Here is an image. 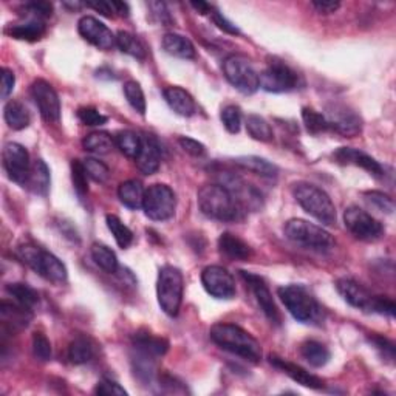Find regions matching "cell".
<instances>
[{"mask_svg":"<svg viewBox=\"0 0 396 396\" xmlns=\"http://www.w3.org/2000/svg\"><path fill=\"white\" fill-rule=\"evenodd\" d=\"M210 339L230 353L240 356L252 364H259L262 359V347L256 338L234 323H215L210 328Z\"/></svg>","mask_w":396,"mask_h":396,"instance_id":"6da1fadb","label":"cell"},{"mask_svg":"<svg viewBox=\"0 0 396 396\" xmlns=\"http://www.w3.org/2000/svg\"><path fill=\"white\" fill-rule=\"evenodd\" d=\"M201 214L218 222H237L243 217V208L232 193L220 184H205L197 196Z\"/></svg>","mask_w":396,"mask_h":396,"instance_id":"7a4b0ae2","label":"cell"},{"mask_svg":"<svg viewBox=\"0 0 396 396\" xmlns=\"http://www.w3.org/2000/svg\"><path fill=\"white\" fill-rule=\"evenodd\" d=\"M293 196L305 213L319 220L321 223L327 226L336 223V206L323 189L311 183L299 181L293 186Z\"/></svg>","mask_w":396,"mask_h":396,"instance_id":"3957f363","label":"cell"},{"mask_svg":"<svg viewBox=\"0 0 396 396\" xmlns=\"http://www.w3.org/2000/svg\"><path fill=\"white\" fill-rule=\"evenodd\" d=\"M17 256L34 272H38L41 277L53 282V284H64L68 277V271L64 263L55 254L42 250L39 246L22 245L17 248Z\"/></svg>","mask_w":396,"mask_h":396,"instance_id":"277c9868","label":"cell"},{"mask_svg":"<svg viewBox=\"0 0 396 396\" xmlns=\"http://www.w3.org/2000/svg\"><path fill=\"white\" fill-rule=\"evenodd\" d=\"M280 301L293 318L302 323H314L322 319V306L301 285H287L279 288Z\"/></svg>","mask_w":396,"mask_h":396,"instance_id":"5b68a950","label":"cell"},{"mask_svg":"<svg viewBox=\"0 0 396 396\" xmlns=\"http://www.w3.org/2000/svg\"><path fill=\"white\" fill-rule=\"evenodd\" d=\"M184 291V280L178 268L166 265L160 269L156 280V297L161 310L175 318L180 313Z\"/></svg>","mask_w":396,"mask_h":396,"instance_id":"8992f818","label":"cell"},{"mask_svg":"<svg viewBox=\"0 0 396 396\" xmlns=\"http://www.w3.org/2000/svg\"><path fill=\"white\" fill-rule=\"evenodd\" d=\"M285 235L291 242L313 251L327 252L334 248V239L328 231L302 218H293L287 222Z\"/></svg>","mask_w":396,"mask_h":396,"instance_id":"52a82bcc","label":"cell"},{"mask_svg":"<svg viewBox=\"0 0 396 396\" xmlns=\"http://www.w3.org/2000/svg\"><path fill=\"white\" fill-rule=\"evenodd\" d=\"M223 73L228 82L243 95H254L259 90V73L248 58L242 55L228 56L223 63Z\"/></svg>","mask_w":396,"mask_h":396,"instance_id":"ba28073f","label":"cell"},{"mask_svg":"<svg viewBox=\"0 0 396 396\" xmlns=\"http://www.w3.org/2000/svg\"><path fill=\"white\" fill-rule=\"evenodd\" d=\"M175 208H177V196L167 184L155 183L146 189L143 209L151 220L155 222L169 220L175 214Z\"/></svg>","mask_w":396,"mask_h":396,"instance_id":"9c48e42d","label":"cell"},{"mask_svg":"<svg viewBox=\"0 0 396 396\" xmlns=\"http://www.w3.org/2000/svg\"><path fill=\"white\" fill-rule=\"evenodd\" d=\"M344 223L347 230L353 234L356 239L364 242H375L381 239L384 232L382 225L372 217L367 210L358 206H350L344 213Z\"/></svg>","mask_w":396,"mask_h":396,"instance_id":"30bf717a","label":"cell"},{"mask_svg":"<svg viewBox=\"0 0 396 396\" xmlns=\"http://www.w3.org/2000/svg\"><path fill=\"white\" fill-rule=\"evenodd\" d=\"M4 167L14 183L26 186L30 180L31 173V163H30V154L26 149L19 143H6L4 146Z\"/></svg>","mask_w":396,"mask_h":396,"instance_id":"8fae6325","label":"cell"},{"mask_svg":"<svg viewBox=\"0 0 396 396\" xmlns=\"http://www.w3.org/2000/svg\"><path fill=\"white\" fill-rule=\"evenodd\" d=\"M260 87L269 93L291 92L297 87V73L287 64L269 63V65L259 75Z\"/></svg>","mask_w":396,"mask_h":396,"instance_id":"7c38bea8","label":"cell"},{"mask_svg":"<svg viewBox=\"0 0 396 396\" xmlns=\"http://www.w3.org/2000/svg\"><path fill=\"white\" fill-rule=\"evenodd\" d=\"M201 284H203L208 294L220 299V301H230L237 293L232 274L218 265H210L203 269V272H201Z\"/></svg>","mask_w":396,"mask_h":396,"instance_id":"4fadbf2b","label":"cell"},{"mask_svg":"<svg viewBox=\"0 0 396 396\" xmlns=\"http://www.w3.org/2000/svg\"><path fill=\"white\" fill-rule=\"evenodd\" d=\"M31 96L41 112V117L47 122H58L60 118V100L53 85L43 79L31 84Z\"/></svg>","mask_w":396,"mask_h":396,"instance_id":"5bb4252c","label":"cell"},{"mask_svg":"<svg viewBox=\"0 0 396 396\" xmlns=\"http://www.w3.org/2000/svg\"><path fill=\"white\" fill-rule=\"evenodd\" d=\"M77 31L82 39L100 50H112L117 46V36L107 25L93 16H84L77 22Z\"/></svg>","mask_w":396,"mask_h":396,"instance_id":"9a60e30c","label":"cell"},{"mask_svg":"<svg viewBox=\"0 0 396 396\" xmlns=\"http://www.w3.org/2000/svg\"><path fill=\"white\" fill-rule=\"evenodd\" d=\"M336 289L338 293L344 297V301L351 306L367 313H375L378 296H373L367 288L358 284L356 280L347 279V277L339 279L336 282Z\"/></svg>","mask_w":396,"mask_h":396,"instance_id":"2e32d148","label":"cell"},{"mask_svg":"<svg viewBox=\"0 0 396 396\" xmlns=\"http://www.w3.org/2000/svg\"><path fill=\"white\" fill-rule=\"evenodd\" d=\"M240 274L246 284H248L250 288L252 289L254 296H256V299H257V304L260 305L262 311L267 316L268 321L274 325H280L282 316H280L279 308L274 302V299H272V294L269 291L268 285L265 284V280L256 274H251V272H246V271H240Z\"/></svg>","mask_w":396,"mask_h":396,"instance_id":"e0dca14e","label":"cell"},{"mask_svg":"<svg viewBox=\"0 0 396 396\" xmlns=\"http://www.w3.org/2000/svg\"><path fill=\"white\" fill-rule=\"evenodd\" d=\"M328 124L330 129L346 137H355L360 132V118L355 112L348 110L344 105H333L328 109Z\"/></svg>","mask_w":396,"mask_h":396,"instance_id":"ac0fdd59","label":"cell"},{"mask_svg":"<svg viewBox=\"0 0 396 396\" xmlns=\"http://www.w3.org/2000/svg\"><path fill=\"white\" fill-rule=\"evenodd\" d=\"M141 138H143V144H141V151L135 160L137 167L141 173L154 175L158 169H160V163H161L160 144H158V141L151 135H144Z\"/></svg>","mask_w":396,"mask_h":396,"instance_id":"d6986e66","label":"cell"},{"mask_svg":"<svg viewBox=\"0 0 396 396\" xmlns=\"http://www.w3.org/2000/svg\"><path fill=\"white\" fill-rule=\"evenodd\" d=\"M334 158H336V161L341 163V164H350V166L363 167L364 171H367L370 175H375V177H382V175H384L382 166L378 163L375 158L358 151V149L341 147L339 151L334 154Z\"/></svg>","mask_w":396,"mask_h":396,"instance_id":"ffe728a7","label":"cell"},{"mask_svg":"<svg viewBox=\"0 0 396 396\" xmlns=\"http://www.w3.org/2000/svg\"><path fill=\"white\" fill-rule=\"evenodd\" d=\"M269 363L274 365L276 368H279V370L284 372L287 376L291 378L294 382L301 384L304 387H308V389L318 390V389H322V387H323V381L321 380V378H318L310 372H306L305 368H302L301 365L293 364V363H289V360H285V359L277 358V356H271Z\"/></svg>","mask_w":396,"mask_h":396,"instance_id":"44dd1931","label":"cell"},{"mask_svg":"<svg viewBox=\"0 0 396 396\" xmlns=\"http://www.w3.org/2000/svg\"><path fill=\"white\" fill-rule=\"evenodd\" d=\"M0 314H2V325L4 328L10 330H21L25 328L30 323L33 318V311L28 310L19 304H8L6 301L0 305Z\"/></svg>","mask_w":396,"mask_h":396,"instance_id":"7402d4cb","label":"cell"},{"mask_svg":"<svg viewBox=\"0 0 396 396\" xmlns=\"http://www.w3.org/2000/svg\"><path fill=\"white\" fill-rule=\"evenodd\" d=\"M164 100L169 107L180 117H192L197 110L196 101L181 87H167L164 90Z\"/></svg>","mask_w":396,"mask_h":396,"instance_id":"603a6c76","label":"cell"},{"mask_svg":"<svg viewBox=\"0 0 396 396\" xmlns=\"http://www.w3.org/2000/svg\"><path fill=\"white\" fill-rule=\"evenodd\" d=\"M218 250L225 256L231 257L234 260H248L252 256L251 246L243 242L240 237H237L231 232H225L218 239Z\"/></svg>","mask_w":396,"mask_h":396,"instance_id":"cb8c5ba5","label":"cell"},{"mask_svg":"<svg viewBox=\"0 0 396 396\" xmlns=\"http://www.w3.org/2000/svg\"><path fill=\"white\" fill-rule=\"evenodd\" d=\"M163 50L173 58L180 59H193L196 58V47L193 43L177 33H167L163 38Z\"/></svg>","mask_w":396,"mask_h":396,"instance_id":"d4e9b609","label":"cell"},{"mask_svg":"<svg viewBox=\"0 0 396 396\" xmlns=\"http://www.w3.org/2000/svg\"><path fill=\"white\" fill-rule=\"evenodd\" d=\"M234 163H235V166L242 167V169L260 175V177L272 178L279 173V167L276 164H272L268 160H265V158H260V156H254V155L239 156V158H235Z\"/></svg>","mask_w":396,"mask_h":396,"instance_id":"484cf974","label":"cell"},{"mask_svg":"<svg viewBox=\"0 0 396 396\" xmlns=\"http://www.w3.org/2000/svg\"><path fill=\"white\" fill-rule=\"evenodd\" d=\"M134 348L138 351H143L146 355L158 358L167 353L169 342L163 338L152 336V334L149 333H137L134 336Z\"/></svg>","mask_w":396,"mask_h":396,"instance_id":"4316f807","label":"cell"},{"mask_svg":"<svg viewBox=\"0 0 396 396\" xmlns=\"http://www.w3.org/2000/svg\"><path fill=\"white\" fill-rule=\"evenodd\" d=\"M144 188L141 181L138 180H127L119 184L118 188V197L121 203L127 206L129 209H139L143 208V200H144Z\"/></svg>","mask_w":396,"mask_h":396,"instance_id":"83f0119b","label":"cell"},{"mask_svg":"<svg viewBox=\"0 0 396 396\" xmlns=\"http://www.w3.org/2000/svg\"><path fill=\"white\" fill-rule=\"evenodd\" d=\"M47 31V26L42 21H30L26 23H17L11 25L10 28H6V33L10 34L11 38L19 39V41H26V42H36L43 38V34Z\"/></svg>","mask_w":396,"mask_h":396,"instance_id":"f1b7e54d","label":"cell"},{"mask_svg":"<svg viewBox=\"0 0 396 396\" xmlns=\"http://www.w3.org/2000/svg\"><path fill=\"white\" fill-rule=\"evenodd\" d=\"M4 118L8 127L13 130H23L30 126V113L19 101H8L4 109Z\"/></svg>","mask_w":396,"mask_h":396,"instance_id":"f546056e","label":"cell"},{"mask_svg":"<svg viewBox=\"0 0 396 396\" xmlns=\"http://www.w3.org/2000/svg\"><path fill=\"white\" fill-rule=\"evenodd\" d=\"M82 146L87 152L95 155H107L115 149V138L107 132H93L82 139Z\"/></svg>","mask_w":396,"mask_h":396,"instance_id":"4dcf8cb0","label":"cell"},{"mask_svg":"<svg viewBox=\"0 0 396 396\" xmlns=\"http://www.w3.org/2000/svg\"><path fill=\"white\" fill-rule=\"evenodd\" d=\"M93 356H95V346L89 338L77 336L70 342L68 359L72 364H75V365L87 364L89 360H92Z\"/></svg>","mask_w":396,"mask_h":396,"instance_id":"1f68e13d","label":"cell"},{"mask_svg":"<svg viewBox=\"0 0 396 396\" xmlns=\"http://www.w3.org/2000/svg\"><path fill=\"white\" fill-rule=\"evenodd\" d=\"M5 289L6 293L13 297V301L16 304L28 308L31 311L39 305L38 291L26 284H8Z\"/></svg>","mask_w":396,"mask_h":396,"instance_id":"d6a6232c","label":"cell"},{"mask_svg":"<svg viewBox=\"0 0 396 396\" xmlns=\"http://www.w3.org/2000/svg\"><path fill=\"white\" fill-rule=\"evenodd\" d=\"M301 355L308 364L319 368L330 360V351L318 341H305L301 346Z\"/></svg>","mask_w":396,"mask_h":396,"instance_id":"836d02e7","label":"cell"},{"mask_svg":"<svg viewBox=\"0 0 396 396\" xmlns=\"http://www.w3.org/2000/svg\"><path fill=\"white\" fill-rule=\"evenodd\" d=\"M90 252L96 265H98L102 271L107 272V274H115L118 271L117 254L113 252L109 246H105L102 243H93Z\"/></svg>","mask_w":396,"mask_h":396,"instance_id":"e575fe53","label":"cell"},{"mask_svg":"<svg viewBox=\"0 0 396 396\" xmlns=\"http://www.w3.org/2000/svg\"><path fill=\"white\" fill-rule=\"evenodd\" d=\"M26 186H30L33 192L39 193V196H47L50 189V171L42 160H36L31 164L30 180Z\"/></svg>","mask_w":396,"mask_h":396,"instance_id":"d590c367","label":"cell"},{"mask_svg":"<svg viewBox=\"0 0 396 396\" xmlns=\"http://www.w3.org/2000/svg\"><path fill=\"white\" fill-rule=\"evenodd\" d=\"M113 138H115V146L122 154L127 158H132V160H137V156L141 151V144H143V138H141L137 132L121 130Z\"/></svg>","mask_w":396,"mask_h":396,"instance_id":"8d00e7d4","label":"cell"},{"mask_svg":"<svg viewBox=\"0 0 396 396\" xmlns=\"http://www.w3.org/2000/svg\"><path fill=\"white\" fill-rule=\"evenodd\" d=\"M117 47L122 53H126V55L134 56L139 60L146 59V47L143 46V42H141L137 36H134L132 33L119 31L117 34Z\"/></svg>","mask_w":396,"mask_h":396,"instance_id":"74e56055","label":"cell"},{"mask_svg":"<svg viewBox=\"0 0 396 396\" xmlns=\"http://www.w3.org/2000/svg\"><path fill=\"white\" fill-rule=\"evenodd\" d=\"M246 130L251 138L262 141V143H269L272 141V129L265 118L259 115H248L246 118Z\"/></svg>","mask_w":396,"mask_h":396,"instance_id":"f35d334b","label":"cell"},{"mask_svg":"<svg viewBox=\"0 0 396 396\" xmlns=\"http://www.w3.org/2000/svg\"><path fill=\"white\" fill-rule=\"evenodd\" d=\"M105 222H107V228L110 230L112 235L115 237L119 248H122V250L129 248L132 242H134V232H132L117 215H112V214L107 215Z\"/></svg>","mask_w":396,"mask_h":396,"instance_id":"ab89813d","label":"cell"},{"mask_svg":"<svg viewBox=\"0 0 396 396\" xmlns=\"http://www.w3.org/2000/svg\"><path fill=\"white\" fill-rule=\"evenodd\" d=\"M302 119H304V124H305L306 130L313 135H319V134H322V132L330 130L327 117H323L322 113L316 112L313 109L305 107L302 110Z\"/></svg>","mask_w":396,"mask_h":396,"instance_id":"60d3db41","label":"cell"},{"mask_svg":"<svg viewBox=\"0 0 396 396\" xmlns=\"http://www.w3.org/2000/svg\"><path fill=\"white\" fill-rule=\"evenodd\" d=\"M124 96H126V100L130 104L132 109L138 112L139 115H144V113H146L144 92H143V89H141V85L137 81H127L124 84Z\"/></svg>","mask_w":396,"mask_h":396,"instance_id":"b9f144b4","label":"cell"},{"mask_svg":"<svg viewBox=\"0 0 396 396\" xmlns=\"http://www.w3.org/2000/svg\"><path fill=\"white\" fill-rule=\"evenodd\" d=\"M82 163L89 178H92L96 183H107V180L110 178V169L107 164L96 160V158H85Z\"/></svg>","mask_w":396,"mask_h":396,"instance_id":"7bdbcfd3","label":"cell"},{"mask_svg":"<svg viewBox=\"0 0 396 396\" xmlns=\"http://www.w3.org/2000/svg\"><path fill=\"white\" fill-rule=\"evenodd\" d=\"M222 122L230 134H239L242 127V112L237 105H226L222 110Z\"/></svg>","mask_w":396,"mask_h":396,"instance_id":"ee69618b","label":"cell"},{"mask_svg":"<svg viewBox=\"0 0 396 396\" xmlns=\"http://www.w3.org/2000/svg\"><path fill=\"white\" fill-rule=\"evenodd\" d=\"M72 178H73V184L75 189L79 193V196L84 197L87 192H89V183H87V171L84 167V163L81 160H73L72 161Z\"/></svg>","mask_w":396,"mask_h":396,"instance_id":"f6af8a7d","label":"cell"},{"mask_svg":"<svg viewBox=\"0 0 396 396\" xmlns=\"http://www.w3.org/2000/svg\"><path fill=\"white\" fill-rule=\"evenodd\" d=\"M364 197H365V200L368 201V203L380 209L381 213L392 214L393 210H395L393 200L389 196H387V193H384V192L370 191V192H365Z\"/></svg>","mask_w":396,"mask_h":396,"instance_id":"bcb514c9","label":"cell"},{"mask_svg":"<svg viewBox=\"0 0 396 396\" xmlns=\"http://www.w3.org/2000/svg\"><path fill=\"white\" fill-rule=\"evenodd\" d=\"M31 346H33L34 356H36L39 360H43V363H46V360L51 359V344L46 334L34 333Z\"/></svg>","mask_w":396,"mask_h":396,"instance_id":"7dc6e473","label":"cell"},{"mask_svg":"<svg viewBox=\"0 0 396 396\" xmlns=\"http://www.w3.org/2000/svg\"><path fill=\"white\" fill-rule=\"evenodd\" d=\"M77 118L81 119L82 124L90 126V127H96V126H102L107 122V117L102 115L101 112H98L93 107H81L77 110Z\"/></svg>","mask_w":396,"mask_h":396,"instance_id":"c3c4849f","label":"cell"},{"mask_svg":"<svg viewBox=\"0 0 396 396\" xmlns=\"http://www.w3.org/2000/svg\"><path fill=\"white\" fill-rule=\"evenodd\" d=\"M96 395H104V396H115V395H127V390L122 389V387L115 382V381H110V380H101L96 385L95 389Z\"/></svg>","mask_w":396,"mask_h":396,"instance_id":"681fc988","label":"cell"},{"mask_svg":"<svg viewBox=\"0 0 396 396\" xmlns=\"http://www.w3.org/2000/svg\"><path fill=\"white\" fill-rule=\"evenodd\" d=\"M209 14H210V17H213L214 23L218 26L220 30H223L228 34H232V36H237V34H240V30L237 28V26L231 21H228L226 17L223 16V13H220L218 10H215V8H213Z\"/></svg>","mask_w":396,"mask_h":396,"instance_id":"f907efd6","label":"cell"},{"mask_svg":"<svg viewBox=\"0 0 396 396\" xmlns=\"http://www.w3.org/2000/svg\"><path fill=\"white\" fill-rule=\"evenodd\" d=\"M178 144L184 152L192 155V156H201V155H205V152H206V149H205L203 144L198 143L197 139L189 138V137H180Z\"/></svg>","mask_w":396,"mask_h":396,"instance_id":"816d5d0a","label":"cell"},{"mask_svg":"<svg viewBox=\"0 0 396 396\" xmlns=\"http://www.w3.org/2000/svg\"><path fill=\"white\" fill-rule=\"evenodd\" d=\"M370 341L375 344V347L381 351V355L384 359L387 360H390V363H393V359H395V346H393V342L389 341V339H385L382 336H378V334H375V336L370 338Z\"/></svg>","mask_w":396,"mask_h":396,"instance_id":"f5cc1de1","label":"cell"},{"mask_svg":"<svg viewBox=\"0 0 396 396\" xmlns=\"http://www.w3.org/2000/svg\"><path fill=\"white\" fill-rule=\"evenodd\" d=\"M23 8L26 11L33 13L38 19H47L53 14V5L50 2H28Z\"/></svg>","mask_w":396,"mask_h":396,"instance_id":"db71d44e","label":"cell"},{"mask_svg":"<svg viewBox=\"0 0 396 396\" xmlns=\"http://www.w3.org/2000/svg\"><path fill=\"white\" fill-rule=\"evenodd\" d=\"M87 8H92V10L101 13L105 17H115V8H113V0L107 2V0H95V2H87L84 4Z\"/></svg>","mask_w":396,"mask_h":396,"instance_id":"11a10c76","label":"cell"},{"mask_svg":"<svg viewBox=\"0 0 396 396\" xmlns=\"http://www.w3.org/2000/svg\"><path fill=\"white\" fill-rule=\"evenodd\" d=\"M14 84H16V76L13 73V70L10 68H2V98L6 100L8 96L11 95L13 89H14Z\"/></svg>","mask_w":396,"mask_h":396,"instance_id":"9f6ffc18","label":"cell"},{"mask_svg":"<svg viewBox=\"0 0 396 396\" xmlns=\"http://www.w3.org/2000/svg\"><path fill=\"white\" fill-rule=\"evenodd\" d=\"M313 6L322 14H331V13L339 10L341 4L334 2V0H314Z\"/></svg>","mask_w":396,"mask_h":396,"instance_id":"6f0895ef","label":"cell"},{"mask_svg":"<svg viewBox=\"0 0 396 396\" xmlns=\"http://www.w3.org/2000/svg\"><path fill=\"white\" fill-rule=\"evenodd\" d=\"M149 8H152L155 16L158 17V21H160L161 23H171L169 11L166 10V5L163 2H151L149 4Z\"/></svg>","mask_w":396,"mask_h":396,"instance_id":"680465c9","label":"cell"},{"mask_svg":"<svg viewBox=\"0 0 396 396\" xmlns=\"http://www.w3.org/2000/svg\"><path fill=\"white\" fill-rule=\"evenodd\" d=\"M113 8H115L117 16L127 17L129 16V5L126 2H119V0H113Z\"/></svg>","mask_w":396,"mask_h":396,"instance_id":"91938a15","label":"cell"},{"mask_svg":"<svg viewBox=\"0 0 396 396\" xmlns=\"http://www.w3.org/2000/svg\"><path fill=\"white\" fill-rule=\"evenodd\" d=\"M193 8H196V10L200 13V14H208V13H210V10H213V6H210L209 4H206V2H192L191 4Z\"/></svg>","mask_w":396,"mask_h":396,"instance_id":"94428289","label":"cell"}]
</instances>
